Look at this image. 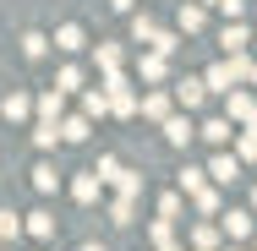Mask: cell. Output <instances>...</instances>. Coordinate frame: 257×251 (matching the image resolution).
<instances>
[{
    "label": "cell",
    "mask_w": 257,
    "mask_h": 251,
    "mask_svg": "<svg viewBox=\"0 0 257 251\" xmlns=\"http://www.w3.org/2000/svg\"><path fill=\"white\" fill-rule=\"evenodd\" d=\"M203 22H208L203 0H181V11H175V28H181V33H203Z\"/></svg>",
    "instance_id": "8"
},
{
    "label": "cell",
    "mask_w": 257,
    "mask_h": 251,
    "mask_svg": "<svg viewBox=\"0 0 257 251\" xmlns=\"http://www.w3.org/2000/svg\"><path fill=\"white\" fill-rule=\"evenodd\" d=\"M33 186H39V191L50 197L55 186H60V175H55V164H33Z\"/></svg>",
    "instance_id": "31"
},
{
    "label": "cell",
    "mask_w": 257,
    "mask_h": 251,
    "mask_svg": "<svg viewBox=\"0 0 257 251\" xmlns=\"http://www.w3.org/2000/svg\"><path fill=\"white\" fill-rule=\"evenodd\" d=\"M154 33H159V22H154V17H148V11H143V17L132 11V44H154Z\"/></svg>",
    "instance_id": "25"
},
{
    "label": "cell",
    "mask_w": 257,
    "mask_h": 251,
    "mask_svg": "<svg viewBox=\"0 0 257 251\" xmlns=\"http://www.w3.org/2000/svg\"><path fill=\"white\" fill-rule=\"evenodd\" d=\"M230 251H241V246H230Z\"/></svg>",
    "instance_id": "42"
},
{
    "label": "cell",
    "mask_w": 257,
    "mask_h": 251,
    "mask_svg": "<svg viewBox=\"0 0 257 251\" xmlns=\"http://www.w3.org/2000/svg\"><path fill=\"white\" fill-rule=\"evenodd\" d=\"M252 213H257V191H252Z\"/></svg>",
    "instance_id": "40"
},
{
    "label": "cell",
    "mask_w": 257,
    "mask_h": 251,
    "mask_svg": "<svg viewBox=\"0 0 257 251\" xmlns=\"http://www.w3.org/2000/svg\"><path fill=\"white\" fill-rule=\"evenodd\" d=\"M55 88L60 93H82V66H60L55 71Z\"/></svg>",
    "instance_id": "26"
},
{
    "label": "cell",
    "mask_w": 257,
    "mask_h": 251,
    "mask_svg": "<svg viewBox=\"0 0 257 251\" xmlns=\"http://www.w3.org/2000/svg\"><path fill=\"white\" fill-rule=\"evenodd\" d=\"M159 131H164V142H170V148H186V142L197 137V126L186 120V109H181V115H170V120H164Z\"/></svg>",
    "instance_id": "6"
},
{
    "label": "cell",
    "mask_w": 257,
    "mask_h": 251,
    "mask_svg": "<svg viewBox=\"0 0 257 251\" xmlns=\"http://www.w3.org/2000/svg\"><path fill=\"white\" fill-rule=\"evenodd\" d=\"M203 6H213V0H203Z\"/></svg>",
    "instance_id": "41"
},
{
    "label": "cell",
    "mask_w": 257,
    "mask_h": 251,
    "mask_svg": "<svg viewBox=\"0 0 257 251\" xmlns=\"http://www.w3.org/2000/svg\"><path fill=\"white\" fill-rule=\"evenodd\" d=\"M208 175H213V180H219V186H230V180H235V175H241V153H219V158H213V164H208Z\"/></svg>",
    "instance_id": "14"
},
{
    "label": "cell",
    "mask_w": 257,
    "mask_h": 251,
    "mask_svg": "<svg viewBox=\"0 0 257 251\" xmlns=\"http://www.w3.org/2000/svg\"><path fill=\"white\" fill-rule=\"evenodd\" d=\"M82 115H88V120L115 115V109H109V93H104V82H99V88H82Z\"/></svg>",
    "instance_id": "13"
},
{
    "label": "cell",
    "mask_w": 257,
    "mask_h": 251,
    "mask_svg": "<svg viewBox=\"0 0 257 251\" xmlns=\"http://www.w3.org/2000/svg\"><path fill=\"white\" fill-rule=\"evenodd\" d=\"M170 93H175V104H181V109H203V99H208V82H203V77H181V82H175Z\"/></svg>",
    "instance_id": "3"
},
{
    "label": "cell",
    "mask_w": 257,
    "mask_h": 251,
    "mask_svg": "<svg viewBox=\"0 0 257 251\" xmlns=\"http://www.w3.org/2000/svg\"><path fill=\"white\" fill-rule=\"evenodd\" d=\"M99 191H104V175H99V169H88V175H77V180H71V197L82 202V207H88V202H99Z\"/></svg>",
    "instance_id": "10"
},
{
    "label": "cell",
    "mask_w": 257,
    "mask_h": 251,
    "mask_svg": "<svg viewBox=\"0 0 257 251\" xmlns=\"http://www.w3.org/2000/svg\"><path fill=\"white\" fill-rule=\"evenodd\" d=\"M219 44H224V55H235V50H246V44H252V33H246L241 22H224V33H219Z\"/></svg>",
    "instance_id": "22"
},
{
    "label": "cell",
    "mask_w": 257,
    "mask_h": 251,
    "mask_svg": "<svg viewBox=\"0 0 257 251\" xmlns=\"http://www.w3.org/2000/svg\"><path fill=\"white\" fill-rule=\"evenodd\" d=\"M208 93H230V88H252V60H246V50H235V55H224V60H213L208 66Z\"/></svg>",
    "instance_id": "1"
},
{
    "label": "cell",
    "mask_w": 257,
    "mask_h": 251,
    "mask_svg": "<svg viewBox=\"0 0 257 251\" xmlns=\"http://www.w3.org/2000/svg\"><path fill=\"white\" fill-rule=\"evenodd\" d=\"M60 104H66V93L50 88V93H39V99H33V115H39V120H60Z\"/></svg>",
    "instance_id": "17"
},
{
    "label": "cell",
    "mask_w": 257,
    "mask_h": 251,
    "mask_svg": "<svg viewBox=\"0 0 257 251\" xmlns=\"http://www.w3.org/2000/svg\"><path fill=\"white\" fill-rule=\"evenodd\" d=\"M257 109V93H246V88H230V93H224V115H230V120H241V126H246V115H252Z\"/></svg>",
    "instance_id": "7"
},
{
    "label": "cell",
    "mask_w": 257,
    "mask_h": 251,
    "mask_svg": "<svg viewBox=\"0 0 257 251\" xmlns=\"http://www.w3.org/2000/svg\"><path fill=\"white\" fill-rule=\"evenodd\" d=\"M219 224H224V235H230V240H246V235H252V213H246V207H230Z\"/></svg>",
    "instance_id": "15"
},
{
    "label": "cell",
    "mask_w": 257,
    "mask_h": 251,
    "mask_svg": "<svg viewBox=\"0 0 257 251\" xmlns=\"http://www.w3.org/2000/svg\"><path fill=\"white\" fill-rule=\"evenodd\" d=\"M55 50H66V55L88 50V33H82V22H60V28H55Z\"/></svg>",
    "instance_id": "9"
},
{
    "label": "cell",
    "mask_w": 257,
    "mask_h": 251,
    "mask_svg": "<svg viewBox=\"0 0 257 251\" xmlns=\"http://www.w3.org/2000/svg\"><path fill=\"white\" fill-rule=\"evenodd\" d=\"M115 191H132V197H143V175H132V169H120V180H115Z\"/></svg>",
    "instance_id": "35"
},
{
    "label": "cell",
    "mask_w": 257,
    "mask_h": 251,
    "mask_svg": "<svg viewBox=\"0 0 257 251\" xmlns=\"http://www.w3.org/2000/svg\"><path fill=\"white\" fill-rule=\"evenodd\" d=\"M175 115V93H164V88H154V93H143V120H170Z\"/></svg>",
    "instance_id": "4"
},
{
    "label": "cell",
    "mask_w": 257,
    "mask_h": 251,
    "mask_svg": "<svg viewBox=\"0 0 257 251\" xmlns=\"http://www.w3.org/2000/svg\"><path fill=\"white\" fill-rule=\"evenodd\" d=\"M28 115H33V99H28V93L11 88V93L0 99V120H28Z\"/></svg>",
    "instance_id": "12"
},
{
    "label": "cell",
    "mask_w": 257,
    "mask_h": 251,
    "mask_svg": "<svg viewBox=\"0 0 257 251\" xmlns=\"http://www.w3.org/2000/svg\"><path fill=\"white\" fill-rule=\"evenodd\" d=\"M104 93H109V109H115L120 120H132V115H143V99L132 93V82H126L120 71H109V77H104Z\"/></svg>",
    "instance_id": "2"
},
{
    "label": "cell",
    "mask_w": 257,
    "mask_h": 251,
    "mask_svg": "<svg viewBox=\"0 0 257 251\" xmlns=\"http://www.w3.org/2000/svg\"><path fill=\"white\" fill-rule=\"evenodd\" d=\"M181 197H186V191H164V197H159V218H181Z\"/></svg>",
    "instance_id": "33"
},
{
    "label": "cell",
    "mask_w": 257,
    "mask_h": 251,
    "mask_svg": "<svg viewBox=\"0 0 257 251\" xmlns=\"http://www.w3.org/2000/svg\"><path fill=\"white\" fill-rule=\"evenodd\" d=\"M93 55H99V71H104V77L126 66V50H120V44H99V50H93Z\"/></svg>",
    "instance_id": "23"
},
{
    "label": "cell",
    "mask_w": 257,
    "mask_h": 251,
    "mask_svg": "<svg viewBox=\"0 0 257 251\" xmlns=\"http://www.w3.org/2000/svg\"><path fill=\"white\" fill-rule=\"evenodd\" d=\"M82 251H104V246H99V240H88V246H82Z\"/></svg>",
    "instance_id": "38"
},
{
    "label": "cell",
    "mask_w": 257,
    "mask_h": 251,
    "mask_svg": "<svg viewBox=\"0 0 257 251\" xmlns=\"http://www.w3.org/2000/svg\"><path fill=\"white\" fill-rule=\"evenodd\" d=\"M93 169L104 175V186H115V180H120V158H109V153H104L99 164H93Z\"/></svg>",
    "instance_id": "34"
},
{
    "label": "cell",
    "mask_w": 257,
    "mask_h": 251,
    "mask_svg": "<svg viewBox=\"0 0 257 251\" xmlns=\"http://www.w3.org/2000/svg\"><path fill=\"white\" fill-rule=\"evenodd\" d=\"M235 153H241V164H252V158H257V131H252V126L235 131Z\"/></svg>",
    "instance_id": "32"
},
{
    "label": "cell",
    "mask_w": 257,
    "mask_h": 251,
    "mask_svg": "<svg viewBox=\"0 0 257 251\" xmlns=\"http://www.w3.org/2000/svg\"><path fill=\"white\" fill-rule=\"evenodd\" d=\"M219 235H224V224H208V218H203V224L192 229V246H197V251H219Z\"/></svg>",
    "instance_id": "20"
},
{
    "label": "cell",
    "mask_w": 257,
    "mask_h": 251,
    "mask_svg": "<svg viewBox=\"0 0 257 251\" xmlns=\"http://www.w3.org/2000/svg\"><path fill=\"white\" fill-rule=\"evenodd\" d=\"M192 207H197V213H203V218H213V213H219V207H224V197H219V180H208L203 191H197V197H192Z\"/></svg>",
    "instance_id": "18"
},
{
    "label": "cell",
    "mask_w": 257,
    "mask_h": 251,
    "mask_svg": "<svg viewBox=\"0 0 257 251\" xmlns=\"http://www.w3.org/2000/svg\"><path fill=\"white\" fill-rule=\"evenodd\" d=\"M148 50H159V55H175V50H181V28H159Z\"/></svg>",
    "instance_id": "28"
},
{
    "label": "cell",
    "mask_w": 257,
    "mask_h": 251,
    "mask_svg": "<svg viewBox=\"0 0 257 251\" xmlns=\"http://www.w3.org/2000/svg\"><path fill=\"white\" fill-rule=\"evenodd\" d=\"M28 235H33V240H55V213H50V207L28 213Z\"/></svg>",
    "instance_id": "19"
},
{
    "label": "cell",
    "mask_w": 257,
    "mask_h": 251,
    "mask_svg": "<svg viewBox=\"0 0 257 251\" xmlns=\"http://www.w3.org/2000/svg\"><path fill=\"white\" fill-rule=\"evenodd\" d=\"M137 202L132 191H115V202H109V224H137Z\"/></svg>",
    "instance_id": "11"
},
{
    "label": "cell",
    "mask_w": 257,
    "mask_h": 251,
    "mask_svg": "<svg viewBox=\"0 0 257 251\" xmlns=\"http://www.w3.org/2000/svg\"><path fill=\"white\" fill-rule=\"evenodd\" d=\"M213 11H224V17H230V22H235V17H241V11H246V0H213Z\"/></svg>",
    "instance_id": "36"
},
{
    "label": "cell",
    "mask_w": 257,
    "mask_h": 251,
    "mask_svg": "<svg viewBox=\"0 0 257 251\" xmlns=\"http://www.w3.org/2000/svg\"><path fill=\"white\" fill-rule=\"evenodd\" d=\"M60 142H88V115H60Z\"/></svg>",
    "instance_id": "21"
},
{
    "label": "cell",
    "mask_w": 257,
    "mask_h": 251,
    "mask_svg": "<svg viewBox=\"0 0 257 251\" xmlns=\"http://www.w3.org/2000/svg\"><path fill=\"white\" fill-rule=\"evenodd\" d=\"M109 6H115L120 17H132V6H137V0H109Z\"/></svg>",
    "instance_id": "37"
},
{
    "label": "cell",
    "mask_w": 257,
    "mask_h": 251,
    "mask_svg": "<svg viewBox=\"0 0 257 251\" xmlns=\"http://www.w3.org/2000/svg\"><path fill=\"white\" fill-rule=\"evenodd\" d=\"M252 88H257V60H252Z\"/></svg>",
    "instance_id": "39"
},
{
    "label": "cell",
    "mask_w": 257,
    "mask_h": 251,
    "mask_svg": "<svg viewBox=\"0 0 257 251\" xmlns=\"http://www.w3.org/2000/svg\"><path fill=\"white\" fill-rule=\"evenodd\" d=\"M197 137H208L213 148H224V142L235 137V131H230V115H213V120H203V126H197Z\"/></svg>",
    "instance_id": "16"
},
{
    "label": "cell",
    "mask_w": 257,
    "mask_h": 251,
    "mask_svg": "<svg viewBox=\"0 0 257 251\" xmlns=\"http://www.w3.org/2000/svg\"><path fill=\"white\" fill-rule=\"evenodd\" d=\"M22 55H28V60H44V55H50V39H44V33H22Z\"/></svg>",
    "instance_id": "30"
},
{
    "label": "cell",
    "mask_w": 257,
    "mask_h": 251,
    "mask_svg": "<svg viewBox=\"0 0 257 251\" xmlns=\"http://www.w3.org/2000/svg\"><path fill=\"white\" fill-rule=\"evenodd\" d=\"M17 235H28V218L11 213V207H0V240H17Z\"/></svg>",
    "instance_id": "24"
},
{
    "label": "cell",
    "mask_w": 257,
    "mask_h": 251,
    "mask_svg": "<svg viewBox=\"0 0 257 251\" xmlns=\"http://www.w3.org/2000/svg\"><path fill=\"white\" fill-rule=\"evenodd\" d=\"M164 77H170V55H159V50L137 55V82H164Z\"/></svg>",
    "instance_id": "5"
},
{
    "label": "cell",
    "mask_w": 257,
    "mask_h": 251,
    "mask_svg": "<svg viewBox=\"0 0 257 251\" xmlns=\"http://www.w3.org/2000/svg\"><path fill=\"white\" fill-rule=\"evenodd\" d=\"M33 142H39V148L50 153L55 142H60V120H39V126H33Z\"/></svg>",
    "instance_id": "29"
},
{
    "label": "cell",
    "mask_w": 257,
    "mask_h": 251,
    "mask_svg": "<svg viewBox=\"0 0 257 251\" xmlns=\"http://www.w3.org/2000/svg\"><path fill=\"white\" fill-rule=\"evenodd\" d=\"M192 251H197V246H192Z\"/></svg>",
    "instance_id": "43"
},
{
    "label": "cell",
    "mask_w": 257,
    "mask_h": 251,
    "mask_svg": "<svg viewBox=\"0 0 257 251\" xmlns=\"http://www.w3.org/2000/svg\"><path fill=\"white\" fill-rule=\"evenodd\" d=\"M208 180H213V175H208V169H192V164H186V169H181V191H186V197H197V191H203Z\"/></svg>",
    "instance_id": "27"
}]
</instances>
